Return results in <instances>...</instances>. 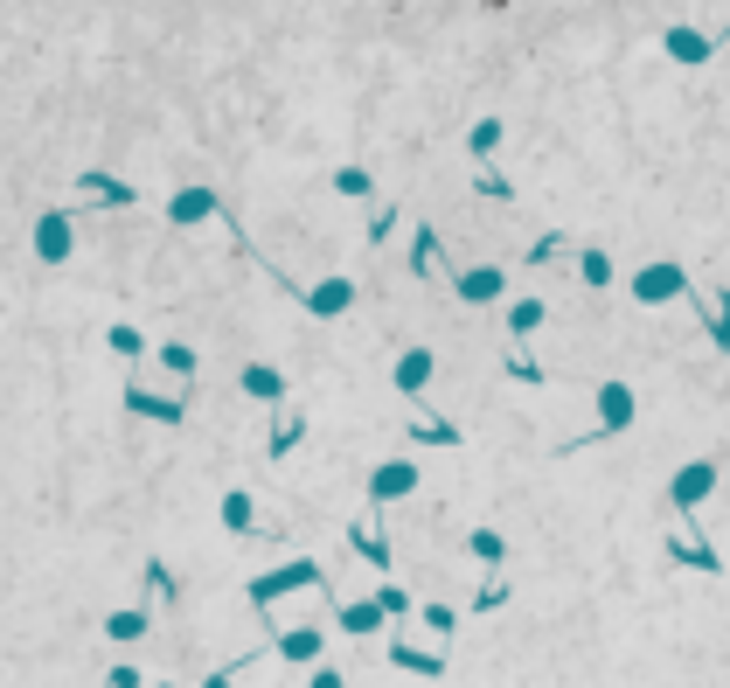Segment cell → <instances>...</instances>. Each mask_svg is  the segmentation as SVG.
<instances>
[{
    "label": "cell",
    "mask_w": 730,
    "mask_h": 688,
    "mask_svg": "<svg viewBox=\"0 0 730 688\" xmlns=\"http://www.w3.org/2000/svg\"><path fill=\"white\" fill-rule=\"evenodd\" d=\"M633 417H640V404H633V383H598V424H591V431H578L571 445H557V459L591 452V445H612L619 431H633Z\"/></svg>",
    "instance_id": "1"
},
{
    "label": "cell",
    "mask_w": 730,
    "mask_h": 688,
    "mask_svg": "<svg viewBox=\"0 0 730 688\" xmlns=\"http://www.w3.org/2000/svg\"><path fill=\"white\" fill-rule=\"evenodd\" d=\"M313 584H327V570H320L313 556H292V563H279V570H258L244 591H251V605H279V598H292V591H313Z\"/></svg>",
    "instance_id": "2"
},
{
    "label": "cell",
    "mask_w": 730,
    "mask_h": 688,
    "mask_svg": "<svg viewBox=\"0 0 730 688\" xmlns=\"http://www.w3.org/2000/svg\"><path fill=\"white\" fill-rule=\"evenodd\" d=\"M710 494H717V459H689V466L668 480V508H675L682 522H689V515H696Z\"/></svg>",
    "instance_id": "3"
},
{
    "label": "cell",
    "mask_w": 730,
    "mask_h": 688,
    "mask_svg": "<svg viewBox=\"0 0 730 688\" xmlns=\"http://www.w3.org/2000/svg\"><path fill=\"white\" fill-rule=\"evenodd\" d=\"M633 299L640 306H668V299H696V285H689L682 265H640L633 272Z\"/></svg>",
    "instance_id": "4"
},
{
    "label": "cell",
    "mask_w": 730,
    "mask_h": 688,
    "mask_svg": "<svg viewBox=\"0 0 730 688\" xmlns=\"http://www.w3.org/2000/svg\"><path fill=\"white\" fill-rule=\"evenodd\" d=\"M28 244H35V258H42V265H70V251H77V223H70L63 209H49V216L35 223V237H28Z\"/></svg>",
    "instance_id": "5"
},
{
    "label": "cell",
    "mask_w": 730,
    "mask_h": 688,
    "mask_svg": "<svg viewBox=\"0 0 730 688\" xmlns=\"http://www.w3.org/2000/svg\"><path fill=\"white\" fill-rule=\"evenodd\" d=\"M404 494H418V459H383V466L369 473V508L404 501Z\"/></svg>",
    "instance_id": "6"
},
{
    "label": "cell",
    "mask_w": 730,
    "mask_h": 688,
    "mask_svg": "<svg viewBox=\"0 0 730 688\" xmlns=\"http://www.w3.org/2000/svg\"><path fill=\"white\" fill-rule=\"evenodd\" d=\"M661 49H668L675 63H689V70H696V63H710V56L724 49V35H703V28H689V21H675V28L661 35Z\"/></svg>",
    "instance_id": "7"
},
{
    "label": "cell",
    "mask_w": 730,
    "mask_h": 688,
    "mask_svg": "<svg viewBox=\"0 0 730 688\" xmlns=\"http://www.w3.org/2000/svg\"><path fill=\"white\" fill-rule=\"evenodd\" d=\"M209 216H230L216 188H181V195L167 202V223H174V230H195V223H209Z\"/></svg>",
    "instance_id": "8"
},
{
    "label": "cell",
    "mask_w": 730,
    "mask_h": 688,
    "mask_svg": "<svg viewBox=\"0 0 730 688\" xmlns=\"http://www.w3.org/2000/svg\"><path fill=\"white\" fill-rule=\"evenodd\" d=\"M452 292H459L466 306H494V299L508 292V272H501V265H466V272H452Z\"/></svg>",
    "instance_id": "9"
},
{
    "label": "cell",
    "mask_w": 730,
    "mask_h": 688,
    "mask_svg": "<svg viewBox=\"0 0 730 688\" xmlns=\"http://www.w3.org/2000/svg\"><path fill=\"white\" fill-rule=\"evenodd\" d=\"M77 195H84V202H98V209H133V202H140V188H133V181L98 174V167H91V174H77Z\"/></svg>",
    "instance_id": "10"
},
{
    "label": "cell",
    "mask_w": 730,
    "mask_h": 688,
    "mask_svg": "<svg viewBox=\"0 0 730 688\" xmlns=\"http://www.w3.org/2000/svg\"><path fill=\"white\" fill-rule=\"evenodd\" d=\"M313 320H341L348 306H355V278H320V285H306V299H299Z\"/></svg>",
    "instance_id": "11"
},
{
    "label": "cell",
    "mask_w": 730,
    "mask_h": 688,
    "mask_svg": "<svg viewBox=\"0 0 730 688\" xmlns=\"http://www.w3.org/2000/svg\"><path fill=\"white\" fill-rule=\"evenodd\" d=\"M348 550L362 556V563H369V570H376V577H383V570H390V563H397V556H390V536H383V529H376V522H369V515H355V522H348Z\"/></svg>",
    "instance_id": "12"
},
{
    "label": "cell",
    "mask_w": 730,
    "mask_h": 688,
    "mask_svg": "<svg viewBox=\"0 0 730 688\" xmlns=\"http://www.w3.org/2000/svg\"><path fill=\"white\" fill-rule=\"evenodd\" d=\"M425 383H432V348H404L397 355V397L425 404Z\"/></svg>",
    "instance_id": "13"
},
{
    "label": "cell",
    "mask_w": 730,
    "mask_h": 688,
    "mask_svg": "<svg viewBox=\"0 0 730 688\" xmlns=\"http://www.w3.org/2000/svg\"><path fill=\"white\" fill-rule=\"evenodd\" d=\"M390 668H404V675H418V682H438L445 675V654H425V647H411V640H390Z\"/></svg>",
    "instance_id": "14"
},
{
    "label": "cell",
    "mask_w": 730,
    "mask_h": 688,
    "mask_svg": "<svg viewBox=\"0 0 730 688\" xmlns=\"http://www.w3.org/2000/svg\"><path fill=\"white\" fill-rule=\"evenodd\" d=\"M126 411L153 417V424H181L188 417V397H153V390H126Z\"/></svg>",
    "instance_id": "15"
},
{
    "label": "cell",
    "mask_w": 730,
    "mask_h": 688,
    "mask_svg": "<svg viewBox=\"0 0 730 688\" xmlns=\"http://www.w3.org/2000/svg\"><path fill=\"white\" fill-rule=\"evenodd\" d=\"M668 556H675V563H682V570H710V577H717V570H724V556L710 550V543H703V536H696V529H682V536H675V543H668Z\"/></svg>",
    "instance_id": "16"
},
{
    "label": "cell",
    "mask_w": 730,
    "mask_h": 688,
    "mask_svg": "<svg viewBox=\"0 0 730 688\" xmlns=\"http://www.w3.org/2000/svg\"><path fill=\"white\" fill-rule=\"evenodd\" d=\"M237 383H244V397H258V404H286V376H279V369H265V362H251Z\"/></svg>",
    "instance_id": "17"
},
{
    "label": "cell",
    "mask_w": 730,
    "mask_h": 688,
    "mask_svg": "<svg viewBox=\"0 0 730 688\" xmlns=\"http://www.w3.org/2000/svg\"><path fill=\"white\" fill-rule=\"evenodd\" d=\"M223 529H230V536H258V501H251L244 487L223 494Z\"/></svg>",
    "instance_id": "18"
},
{
    "label": "cell",
    "mask_w": 730,
    "mask_h": 688,
    "mask_svg": "<svg viewBox=\"0 0 730 688\" xmlns=\"http://www.w3.org/2000/svg\"><path fill=\"white\" fill-rule=\"evenodd\" d=\"M299 438H306V417H299V411H279V417H272L265 452H272V459H292V452H299Z\"/></svg>",
    "instance_id": "19"
},
{
    "label": "cell",
    "mask_w": 730,
    "mask_h": 688,
    "mask_svg": "<svg viewBox=\"0 0 730 688\" xmlns=\"http://www.w3.org/2000/svg\"><path fill=\"white\" fill-rule=\"evenodd\" d=\"M105 633H112L119 647H133V640H146V633H153V612H146V605H126V612H112V619H105Z\"/></svg>",
    "instance_id": "20"
},
{
    "label": "cell",
    "mask_w": 730,
    "mask_h": 688,
    "mask_svg": "<svg viewBox=\"0 0 730 688\" xmlns=\"http://www.w3.org/2000/svg\"><path fill=\"white\" fill-rule=\"evenodd\" d=\"M696 313L710 320V341H717V348H730V292H724V285H717L710 299L696 292Z\"/></svg>",
    "instance_id": "21"
},
{
    "label": "cell",
    "mask_w": 730,
    "mask_h": 688,
    "mask_svg": "<svg viewBox=\"0 0 730 688\" xmlns=\"http://www.w3.org/2000/svg\"><path fill=\"white\" fill-rule=\"evenodd\" d=\"M320 647H327V640H320V626H292V633H279V654H286V661H299V668H306V661H320Z\"/></svg>",
    "instance_id": "22"
},
{
    "label": "cell",
    "mask_w": 730,
    "mask_h": 688,
    "mask_svg": "<svg viewBox=\"0 0 730 688\" xmlns=\"http://www.w3.org/2000/svg\"><path fill=\"white\" fill-rule=\"evenodd\" d=\"M404 438H411V445H459V424H452V417H411Z\"/></svg>",
    "instance_id": "23"
},
{
    "label": "cell",
    "mask_w": 730,
    "mask_h": 688,
    "mask_svg": "<svg viewBox=\"0 0 730 688\" xmlns=\"http://www.w3.org/2000/svg\"><path fill=\"white\" fill-rule=\"evenodd\" d=\"M501 139H508V126H501V119H473V126H466V153H473V160H494V146H501Z\"/></svg>",
    "instance_id": "24"
},
{
    "label": "cell",
    "mask_w": 730,
    "mask_h": 688,
    "mask_svg": "<svg viewBox=\"0 0 730 688\" xmlns=\"http://www.w3.org/2000/svg\"><path fill=\"white\" fill-rule=\"evenodd\" d=\"M390 612L376 605V598H355V605H341V633H376Z\"/></svg>",
    "instance_id": "25"
},
{
    "label": "cell",
    "mask_w": 730,
    "mask_h": 688,
    "mask_svg": "<svg viewBox=\"0 0 730 688\" xmlns=\"http://www.w3.org/2000/svg\"><path fill=\"white\" fill-rule=\"evenodd\" d=\"M140 577H146V591H153V605H181V577H174V570H167V563H160V556H153V563H146Z\"/></svg>",
    "instance_id": "26"
},
{
    "label": "cell",
    "mask_w": 730,
    "mask_h": 688,
    "mask_svg": "<svg viewBox=\"0 0 730 688\" xmlns=\"http://www.w3.org/2000/svg\"><path fill=\"white\" fill-rule=\"evenodd\" d=\"M432 265H445V244H438L432 223H418V237H411V272H432Z\"/></svg>",
    "instance_id": "27"
},
{
    "label": "cell",
    "mask_w": 730,
    "mask_h": 688,
    "mask_svg": "<svg viewBox=\"0 0 730 688\" xmlns=\"http://www.w3.org/2000/svg\"><path fill=\"white\" fill-rule=\"evenodd\" d=\"M536 327H543V299H515L508 306V341H529Z\"/></svg>",
    "instance_id": "28"
},
{
    "label": "cell",
    "mask_w": 730,
    "mask_h": 688,
    "mask_svg": "<svg viewBox=\"0 0 730 688\" xmlns=\"http://www.w3.org/2000/svg\"><path fill=\"white\" fill-rule=\"evenodd\" d=\"M466 556H480L487 570H501V563H508V543H501L494 529H473V536H466Z\"/></svg>",
    "instance_id": "29"
},
{
    "label": "cell",
    "mask_w": 730,
    "mask_h": 688,
    "mask_svg": "<svg viewBox=\"0 0 730 688\" xmlns=\"http://www.w3.org/2000/svg\"><path fill=\"white\" fill-rule=\"evenodd\" d=\"M473 195H480V202H515V181H508L501 167H480V174H473Z\"/></svg>",
    "instance_id": "30"
},
{
    "label": "cell",
    "mask_w": 730,
    "mask_h": 688,
    "mask_svg": "<svg viewBox=\"0 0 730 688\" xmlns=\"http://www.w3.org/2000/svg\"><path fill=\"white\" fill-rule=\"evenodd\" d=\"M397 223H404V209H397V202H383V209L369 216V230H362V237H369V251H383V244L397 237Z\"/></svg>",
    "instance_id": "31"
},
{
    "label": "cell",
    "mask_w": 730,
    "mask_h": 688,
    "mask_svg": "<svg viewBox=\"0 0 730 688\" xmlns=\"http://www.w3.org/2000/svg\"><path fill=\"white\" fill-rule=\"evenodd\" d=\"M334 195H355L362 202V195H376V174L369 167H334Z\"/></svg>",
    "instance_id": "32"
},
{
    "label": "cell",
    "mask_w": 730,
    "mask_h": 688,
    "mask_svg": "<svg viewBox=\"0 0 730 688\" xmlns=\"http://www.w3.org/2000/svg\"><path fill=\"white\" fill-rule=\"evenodd\" d=\"M160 369L188 383V376H195V348H188V341H160Z\"/></svg>",
    "instance_id": "33"
},
{
    "label": "cell",
    "mask_w": 730,
    "mask_h": 688,
    "mask_svg": "<svg viewBox=\"0 0 730 688\" xmlns=\"http://www.w3.org/2000/svg\"><path fill=\"white\" fill-rule=\"evenodd\" d=\"M501 376H515V383H543V362H529V355H522V341H508V355H501Z\"/></svg>",
    "instance_id": "34"
},
{
    "label": "cell",
    "mask_w": 730,
    "mask_h": 688,
    "mask_svg": "<svg viewBox=\"0 0 730 688\" xmlns=\"http://www.w3.org/2000/svg\"><path fill=\"white\" fill-rule=\"evenodd\" d=\"M105 341H112V355H126V362H140V355H146V334H140V327H126V320H119Z\"/></svg>",
    "instance_id": "35"
},
{
    "label": "cell",
    "mask_w": 730,
    "mask_h": 688,
    "mask_svg": "<svg viewBox=\"0 0 730 688\" xmlns=\"http://www.w3.org/2000/svg\"><path fill=\"white\" fill-rule=\"evenodd\" d=\"M550 258H564V237H557V230H550V237H536V244L522 251V265H536V272H543Z\"/></svg>",
    "instance_id": "36"
},
{
    "label": "cell",
    "mask_w": 730,
    "mask_h": 688,
    "mask_svg": "<svg viewBox=\"0 0 730 688\" xmlns=\"http://www.w3.org/2000/svg\"><path fill=\"white\" fill-rule=\"evenodd\" d=\"M501 605H508V584H501V577H487V584L473 591V605H466V612H501Z\"/></svg>",
    "instance_id": "37"
},
{
    "label": "cell",
    "mask_w": 730,
    "mask_h": 688,
    "mask_svg": "<svg viewBox=\"0 0 730 688\" xmlns=\"http://www.w3.org/2000/svg\"><path fill=\"white\" fill-rule=\"evenodd\" d=\"M578 278H584V285H612V258H605V251H584Z\"/></svg>",
    "instance_id": "38"
},
{
    "label": "cell",
    "mask_w": 730,
    "mask_h": 688,
    "mask_svg": "<svg viewBox=\"0 0 730 688\" xmlns=\"http://www.w3.org/2000/svg\"><path fill=\"white\" fill-rule=\"evenodd\" d=\"M376 605H383L390 619H404V612H411V591H397V584H383V591H376Z\"/></svg>",
    "instance_id": "39"
},
{
    "label": "cell",
    "mask_w": 730,
    "mask_h": 688,
    "mask_svg": "<svg viewBox=\"0 0 730 688\" xmlns=\"http://www.w3.org/2000/svg\"><path fill=\"white\" fill-rule=\"evenodd\" d=\"M418 619H425V626H432V633H452V626H459V612H452V605H425V612H418Z\"/></svg>",
    "instance_id": "40"
}]
</instances>
